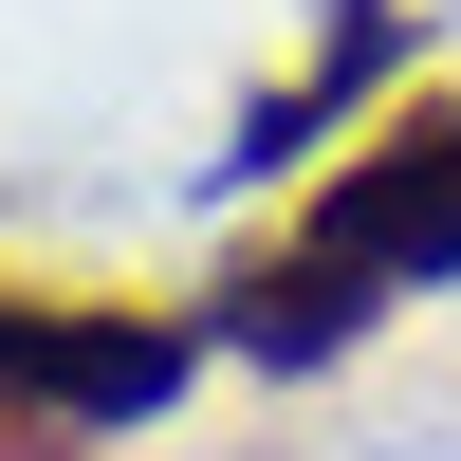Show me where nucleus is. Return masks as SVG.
Returning <instances> with one entry per match:
<instances>
[{"label": "nucleus", "mask_w": 461, "mask_h": 461, "mask_svg": "<svg viewBox=\"0 0 461 461\" xmlns=\"http://www.w3.org/2000/svg\"><path fill=\"white\" fill-rule=\"evenodd\" d=\"M185 351L203 332L185 314H130V295H37V277H0V406H37V425H148V406L185 388Z\"/></svg>", "instance_id": "2"}, {"label": "nucleus", "mask_w": 461, "mask_h": 461, "mask_svg": "<svg viewBox=\"0 0 461 461\" xmlns=\"http://www.w3.org/2000/svg\"><path fill=\"white\" fill-rule=\"evenodd\" d=\"M295 240H332L369 295H443V277H461V93L388 111V130L295 203Z\"/></svg>", "instance_id": "1"}, {"label": "nucleus", "mask_w": 461, "mask_h": 461, "mask_svg": "<svg viewBox=\"0 0 461 461\" xmlns=\"http://www.w3.org/2000/svg\"><path fill=\"white\" fill-rule=\"evenodd\" d=\"M369 314H388V295H369L332 240H277V258H240V277H221V351H258V369H332Z\"/></svg>", "instance_id": "3"}, {"label": "nucleus", "mask_w": 461, "mask_h": 461, "mask_svg": "<svg viewBox=\"0 0 461 461\" xmlns=\"http://www.w3.org/2000/svg\"><path fill=\"white\" fill-rule=\"evenodd\" d=\"M0 461H74V425H37V406H0Z\"/></svg>", "instance_id": "4"}]
</instances>
